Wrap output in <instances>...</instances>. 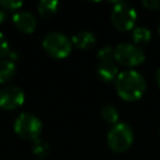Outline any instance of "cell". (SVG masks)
<instances>
[{
    "label": "cell",
    "mask_w": 160,
    "mask_h": 160,
    "mask_svg": "<svg viewBox=\"0 0 160 160\" xmlns=\"http://www.w3.org/2000/svg\"><path fill=\"white\" fill-rule=\"evenodd\" d=\"M96 74L101 81L111 82L112 80H115L118 78L119 69H118V65L115 64V61L112 60V58L104 59V60H99L98 68H96Z\"/></svg>",
    "instance_id": "obj_9"
},
{
    "label": "cell",
    "mask_w": 160,
    "mask_h": 160,
    "mask_svg": "<svg viewBox=\"0 0 160 160\" xmlns=\"http://www.w3.org/2000/svg\"><path fill=\"white\" fill-rule=\"evenodd\" d=\"M59 1L56 0H41L38 4V11L42 18H51L58 12Z\"/></svg>",
    "instance_id": "obj_12"
},
{
    "label": "cell",
    "mask_w": 160,
    "mask_h": 160,
    "mask_svg": "<svg viewBox=\"0 0 160 160\" xmlns=\"http://www.w3.org/2000/svg\"><path fill=\"white\" fill-rule=\"evenodd\" d=\"M112 58L118 64L125 68H135L144 62L145 54L135 44L121 42L114 48Z\"/></svg>",
    "instance_id": "obj_6"
},
{
    "label": "cell",
    "mask_w": 160,
    "mask_h": 160,
    "mask_svg": "<svg viewBox=\"0 0 160 160\" xmlns=\"http://www.w3.org/2000/svg\"><path fill=\"white\" fill-rule=\"evenodd\" d=\"M25 94L18 85H5L0 89V108L4 110H14L22 105Z\"/></svg>",
    "instance_id": "obj_7"
},
{
    "label": "cell",
    "mask_w": 160,
    "mask_h": 160,
    "mask_svg": "<svg viewBox=\"0 0 160 160\" xmlns=\"http://www.w3.org/2000/svg\"><path fill=\"white\" fill-rule=\"evenodd\" d=\"M14 130L21 139L34 141L39 139L42 130V124L36 115L24 111L16 116L14 121Z\"/></svg>",
    "instance_id": "obj_3"
},
{
    "label": "cell",
    "mask_w": 160,
    "mask_h": 160,
    "mask_svg": "<svg viewBox=\"0 0 160 160\" xmlns=\"http://www.w3.org/2000/svg\"><path fill=\"white\" fill-rule=\"evenodd\" d=\"M111 22L119 31H129L135 28L138 19L136 10L132 5L125 1H118L111 10Z\"/></svg>",
    "instance_id": "obj_4"
},
{
    "label": "cell",
    "mask_w": 160,
    "mask_h": 160,
    "mask_svg": "<svg viewBox=\"0 0 160 160\" xmlns=\"http://www.w3.org/2000/svg\"><path fill=\"white\" fill-rule=\"evenodd\" d=\"M6 19V14L4 10H0V21H4Z\"/></svg>",
    "instance_id": "obj_21"
},
{
    "label": "cell",
    "mask_w": 160,
    "mask_h": 160,
    "mask_svg": "<svg viewBox=\"0 0 160 160\" xmlns=\"http://www.w3.org/2000/svg\"><path fill=\"white\" fill-rule=\"evenodd\" d=\"M12 22L18 30L25 34H31L36 28V19L30 11H18L12 15Z\"/></svg>",
    "instance_id": "obj_8"
},
{
    "label": "cell",
    "mask_w": 160,
    "mask_h": 160,
    "mask_svg": "<svg viewBox=\"0 0 160 160\" xmlns=\"http://www.w3.org/2000/svg\"><path fill=\"white\" fill-rule=\"evenodd\" d=\"M142 5L149 10H159L160 9V0H144Z\"/></svg>",
    "instance_id": "obj_19"
},
{
    "label": "cell",
    "mask_w": 160,
    "mask_h": 160,
    "mask_svg": "<svg viewBox=\"0 0 160 160\" xmlns=\"http://www.w3.org/2000/svg\"><path fill=\"white\" fill-rule=\"evenodd\" d=\"M16 65L10 59L0 60V84H6L15 76Z\"/></svg>",
    "instance_id": "obj_11"
},
{
    "label": "cell",
    "mask_w": 160,
    "mask_h": 160,
    "mask_svg": "<svg viewBox=\"0 0 160 160\" xmlns=\"http://www.w3.org/2000/svg\"><path fill=\"white\" fill-rule=\"evenodd\" d=\"M49 151H50V148H49V144L45 140L39 138V139L32 141V152L39 159L46 158L49 155Z\"/></svg>",
    "instance_id": "obj_15"
},
{
    "label": "cell",
    "mask_w": 160,
    "mask_h": 160,
    "mask_svg": "<svg viewBox=\"0 0 160 160\" xmlns=\"http://www.w3.org/2000/svg\"><path fill=\"white\" fill-rule=\"evenodd\" d=\"M42 48L51 58L64 59L71 52L72 44H71V39H69L65 34L59 31H52L44 36Z\"/></svg>",
    "instance_id": "obj_5"
},
{
    "label": "cell",
    "mask_w": 160,
    "mask_h": 160,
    "mask_svg": "<svg viewBox=\"0 0 160 160\" xmlns=\"http://www.w3.org/2000/svg\"><path fill=\"white\" fill-rule=\"evenodd\" d=\"M159 134H160V131H159Z\"/></svg>",
    "instance_id": "obj_23"
},
{
    "label": "cell",
    "mask_w": 160,
    "mask_h": 160,
    "mask_svg": "<svg viewBox=\"0 0 160 160\" xmlns=\"http://www.w3.org/2000/svg\"><path fill=\"white\" fill-rule=\"evenodd\" d=\"M115 90L118 96L124 101H136L145 94V78L136 70L121 71L115 79Z\"/></svg>",
    "instance_id": "obj_1"
},
{
    "label": "cell",
    "mask_w": 160,
    "mask_h": 160,
    "mask_svg": "<svg viewBox=\"0 0 160 160\" xmlns=\"http://www.w3.org/2000/svg\"><path fill=\"white\" fill-rule=\"evenodd\" d=\"M158 32H159V35H160V24H159V29H158Z\"/></svg>",
    "instance_id": "obj_22"
},
{
    "label": "cell",
    "mask_w": 160,
    "mask_h": 160,
    "mask_svg": "<svg viewBox=\"0 0 160 160\" xmlns=\"http://www.w3.org/2000/svg\"><path fill=\"white\" fill-rule=\"evenodd\" d=\"M131 38L135 44H148L151 40V31L146 26H136L131 31Z\"/></svg>",
    "instance_id": "obj_13"
},
{
    "label": "cell",
    "mask_w": 160,
    "mask_h": 160,
    "mask_svg": "<svg viewBox=\"0 0 160 160\" xmlns=\"http://www.w3.org/2000/svg\"><path fill=\"white\" fill-rule=\"evenodd\" d=\"M0 6L5 10H18L22 6V1L18 0H0Z\"/></svg>",
    "instance_id": "obj_17"
},
{
    "label": "cell",
    "mask_w": 160,
    "mask_h": 160,
    "mask_svg": "<svg viewBox=\"0 0 160 160\" xmlns=\"http://www.w3.org/2000/svg\"><path fill=\"white\" fill-rule=\"evenodd\" d=\"M112 54H114V49L110 45H104L102 48L99 49V51L96 52V56L99 60H104V59L112 58Z\"/></svg>",
    "instance_id": "obj_16"
},
{
    "label": "cell",
    "mask_w": 160,
    "mask_h": 160,
    "mask_svg": "<svg viewBox=\"0 0 160 160\" xmlns=\"http://www.w3.org/2000/svg\"><path fill=\"white\" fill-rule=\"evenodd\" d=\"M106 141L109 148L114 152H125L130 149L134 141V132L130 125L126 122H118L108 131Z\"/></svg>",
    "instance_id": "obj_2"
},
{
    "label": "cell",
    "mask_w": 160,
    "mask_h": 160,
    "mask_svg": "<svg viewBox=\"0 0 160 160\" xmlns=\"http://www.w3.org/2000/svg\"><path fill=\"white\" fill-rule=\"evenodd\" d=\"M155 79H156V84H158V86L160 88V68H159V69H158V71H156Z\"/></svg>",
    "instance_id": "obj_20"
},
{
    "label": "cell",
    "mask_w": 160,
    "mask_h": 160,
    "mask_svg": "<svg viewBox=\"0 0 160 160\" xmlns=\"http://www.w3.org/2000/svg\"><path fill=\"white\" fill-rule=\"evenodd\" d=\"M10 51H11V50H10L9 41H8V39L5 38V35L0 31V59L4 58V56H6V55H9Z\"/></svg>",
    "instance_id": "obj_18"
},
{
    "label": "cell",
    "mask_w": 160,
    "mask_h": 160,
    "mask_svg": "<svg viewBox=\"0 0 160 160\" xmlns=\"http://www.w3.org/2000/svg\"><path fill=\"white\" fill-rule=\"evenodd\" d=\"M101 118L109 125H115L119 122V111L112 105H105L101 109Z\"/></svg>",
    "instance_id": "obj_14"
},
{
    "label": "cell",
    "mask_w": 160,
    "mask_h": 160,
    "mask_svg": "<svg viewBox=\"0 0 160 160\" xmlns=\"http://www.w3.org/2000/svg\"><path fill=\"white\" fill-rule=\"evenodd\" d=\"M95 41H96L95 35L88 30L79 31V32L74 34L71 38V44L79 50H88V49L92 48L95 45Z\"/></svg>",
    "instance_id": "obj_10"
}]
</instances>
